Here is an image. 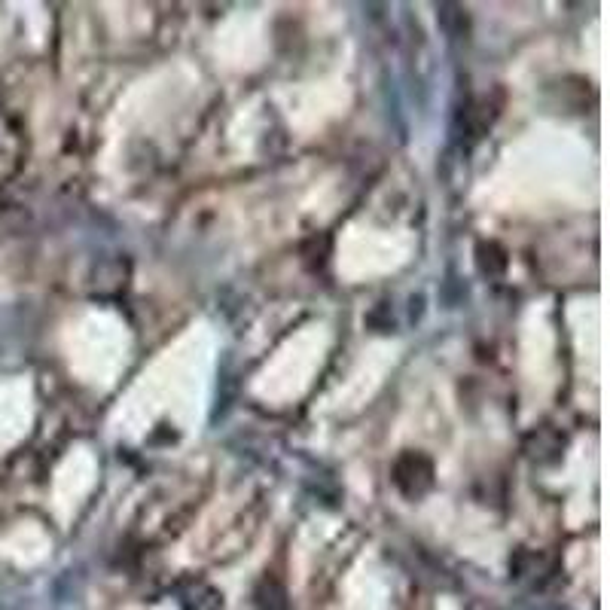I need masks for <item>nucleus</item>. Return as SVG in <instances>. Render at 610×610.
Segmentation results:
<instances>
[{"label":"nucleus","mask_w":610,"mask_h":610,"mask_svg":"<svg viewBox=\"0 0 610 610\" xmlns=\"http://www.w3.org/2000/svg\"><path fill=\"white\" fill-rule=\"evenodd\" d=\"M257 610H287V595H284L281 583L263 580L257 586Z\"/></svg>","instance_id":"nucleus-3"},{"label":"nucleus","mask_w":610,"mask_h":610,"mask_svg":"<svg viewBox=\"0 0 610 610\" xmlns=\"http://www.w3.org/2000/svg\"><path fill=\"white\" fill-rule=\"evenodd\" d=\"M183 610H223V595L208 583H190L180 592Z\"/></svg>","instance_id":"nucleus-2"},{"label":"nucleus","mask_w":610,"mask_h":610,"mask_svg":"<svg viewBox=\"0 0 610 610\" xmlns=\"http://www.w3.org/2000/svg\"><path fill=\"white\" fill-rule=\"evenodd\" d=\"M394 479H397V485L403 488V495L415 498V495L424 492V488H431V482H434L431 461L421 458V455H403V458L397 461Z\"/></svg>","instance_id":"nucleus-1"}]
</instances>
